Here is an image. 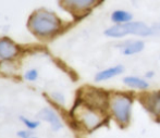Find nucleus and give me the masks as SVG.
Returning a JSON list of instances; mask_svg holds the SVG:
<instances>
[{"label": "nucleus", "mask_w": 160, "mask_h": 138, "mask_svg": "<svg viewBox=\"0 0 160 138\" xmlns=\"http://www.w3.org/2000/svg\"><path fill=\"white\" fill-rule=\"evenodd\" d=\"M102 0H61L63 8L74 15H84L100 4Z\"/></svg>", "instance_id": "0eeeda50"}, {"label": "nucleus", "mask_w": 160, "mask_h": 138, "mask_svg": "<svg viewBox=\"0 0 160 138\" xmlns=\"http://www.w3.org/2000/svg\"><path fill=\"white\" fill-rule=\"evenodd\" d=\"M17 53L18 48L11 40L6 39V38L0 39V58L9 60L13 58Z\"/></svg>", "instance_id": "9b49d317"}, {"label": "nucleus", "mask_w": 160, "mask_h": 138, "mask_svg": "<svg viewBox=\"0 0 160 138\" xmlns=\"http://www.w3.org/2000/svg\"><path fill=\"white\" fill-rule=\"evenodd\" d=\"M121 53L127 57L141 53L145 49V42L142 39H128L119 45Z\"/></svg>", "instance_id": "6e6552de"}, {"label": "nucleus", "mask_w": 160, "mask_h": 138, "mask_svg": "<svg viewBox=\"0 0 160 138\" xmlns=\"http://www.w3.org/2000/svg\"><path fill=\"white\" fill-rule=\"evenodd\" d=\"M110 20L113 24H125L133 21V14L124 9H117L111 12Z\"/></svg>", "instance_id": "f8f14e48"}, {"label": "nucleus", "mask_w": 160, "mask_h": 138, "mask_svg": "<svg viewBox=\"0 0 160 138\" xmlns=\"http://www.w3.org/2000/svg\"><path fill=\"white\" fill-rule=\"evenodd\" d=\"M155 76V72L154 71H148L145 73V76L144 77L146 78V80H149V78H152Z\"/></svg>", "instance_id": "2eb2a0df"}, {"label": "nucleus", "mask_w": 160, "mask_h": 138, "mask_svg": "<svg viewBox=\"0 0 160 138\" xmlns=\"http://www.w3.org/2000/svg\"><path fill=\"white\" fill-rule=\"evenodd\" d=\"M28 26L37 35L50 36L59 31L60 20L53 13L40 10L31 17Z\"/></svg>", "instance_id": "20e7f679"}, {"label": "nucleus", "mask_w": 160, "mask_h": 138, "mask_svg": "<svg viewBox=\"0 0 160 138\" xmlns=\"http://www.w3.org/2000/svg\"><path fill=\"white\" fill-rule=\"evenodd\" d=\"M24 122H25L26 123V125L28 126V127H31V128H34V127H36V126H37V123H36V122H30V121H28V120H24Z\"/></svg>", "instance_id": "dca6fc26"}, {"label": "nucleus", "mask_w": 160, "mask_h": 138, "mask_svg": "<svg viewBox=\"0 0 160 138\" xmlns=\"http://www.w3.org/2000/svg\"><path fill=\"white\" fill-rule=\"evenodd\" d=\"M42 117L46 121H48L49 123L52 125V128L53 130H59L61 127V122H60L59 117L56 115L55 112H52L51 110H48V109H45L42 111Z\"/></svg>", "instance_id": "ddd939ff"}, {"label": "nucleus", "mask_w": 160, "mask_h": 138, "mask_svg": "<svg viewBox=\"0 0 160 138\" xmlns=\"http://www.w3.org/2000/svg\"><path fill=\"white\" fill-rule=\"evenodd\" d=\"M138 99L148 114L156 121H160V89L142 92Z\"/></svg>", "instance_id": "39448f33"}, {"label": "nucleus", "mask_w": 160, "mask_h": 138, "mask_svg": "<svg viewBox=\"0 0 160 138\" xmlns=\"http://www.w3.org/2000/svg\"><path fill=\"white\" fill-rule=\"evenodd\" d=\"M72 116L75 122L86 132H94L98 130L109 119L106 110L92 107L78 99L72 110Z\"/></svg>", "instance_id": "f03ea898"}, {"label": "nucleus", "mask_w": 160, "mask_h": 138, "mask_svg": "<svg viewBox=\"0 0 160 138\" xmlns=\"http://www.w3.org/2000/svg\"><path fill=\"white\" fill-rule=\"evenodd\" d=\"M124 67L122 64H116L99 71L95 75L96 82H106V81L112 80L114 77L122 75L124 73Z\"/></svg>", "instance_id": "9d476101"}, {"label": "nucleus", "mask_w": 160, "mask_h": 138, "mask_svg": "<svg viewBox=\"0 0 160 138\" xmlns=\"http://www.w3.org/2000/svg\"><path fill=\"white\" fill-rule=\"evenodd\" d=\"M108 94H109L108 91H103L97 88H86L81 92L80 100L92 107L107 111Z\"/></svg>", "instance_id": "423d86ee"}, {"label": "nucleus", "mask_w": 160, "mask_h": 138, "mask_svg": "<svg viewBox=\"0 0 160 138\" xmlns=\"http://www.w3.org/2000/svg\"><path fill=\"white\" fill-rule=\"evenodd\" d=\"M25 77L28 78V81H34L37 77V72H36L35 70H31V71H28V73L25 74Z\"/></svg>", "instance_id": "4468645a"}, {"label": "nucleus", "mask_w": 160, "mask_h": 138, "mask_svg": "<svg viewBox=\"0 0 160 138\" xmlns=\"http://www.w3.org/2000/svg\"><path fill=\"white\" fill-rule=\"evenodd\" d=\"M123 84L127 86L128 88L132 90H137V91L145 92L149 89L150 84L148 80L145 77L137 75H127L123 77Z\"/></svg>", "instance_id": "1a4fd4ad"}, {"label": "nucleus", "mask_w": 160, "mask_h": 138, "mask_svg": "<svg viewBox=\"0 0 160 138\" xmlns=\"http://www.w3.org/2000/svg\"><path fill=\"white\" fill-rule=\"evenodd\" d=\"M156 34L154 27L142 21H131L125 24H112L105 31V35L109 38L127 37V36H137V37H149Z\"/></svg>", "instance_id": "7ed1b4c3"}, {"label": "nucleus", "mask_w": 160, "mask_h": 138, "mask_svg": "<svg viewBox=\"0 0 160 138\" xmlns=\"http://www.w3.org/2000/svg\"><path fill=\"white\" fill-rule=\"evenodd\" d=\"M135 97L128 91H109L107 112L118 126L122 128L131 124Z\"/></svg>", "instance_id": "f257e3e1"}]
</instances>
